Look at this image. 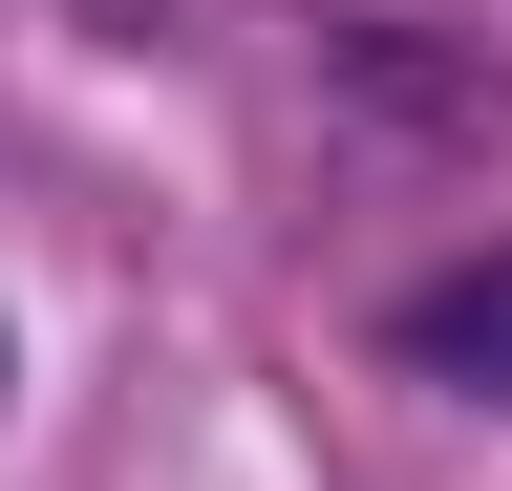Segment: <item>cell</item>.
<instances>
[{"label": "cell", "instance_id": "cell-1", "mask_svg": "<svg viewBox=\"0 0 512 491\" xmlns=\"http://www.w3.org/2000/svg\"><path fill=\"white\" fill-rule=\"evenodd\" d=\"M384 342H406L427 385L512 406V257H448V278H406V299H384Z\"/></svg>", "mask_w": 512, "mask_h": 491}, {"label": "cell", "instance_id": "cell-2", "mask_svg": "<svg viewBox=\"0 0 512 491\" xmlns=\"http://www.w3.org/2000/svg\"><path fill=\"white\" fill-rule=\"evenodd\" d=\"M86 22H107V43H150V0H86Z\"/></svg>", "mask_w": 512, "mask_h": 491}]
</instances>
